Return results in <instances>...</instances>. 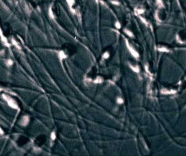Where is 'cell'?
Wrapping results in <instances>:
<instances>
[{"mask_svg":"<svg viewBox=\"0 0 186 156\" xmlns=\"http://www.w3.org/2000/svg\"><path fill=\"white\" fill-rule=\"evenodd\" d=\"M2 97H3L4 99L7 102L8 105L11 107V108L14 109H18L19 110V106H17V102L15 101L13 98H12L10 96H9L7 95H5V94H3V95H2Z\"/></svg>","mask_w":186,"mask_h":156,"instance_id":"cell-1","label":"cell"},{"mask_svg":"<svg viewBox=\"0 0 186 156\" xmlns=\"http://www.w3.org/2000/svg\"><path fill=\"white\" fill-rule=\"evenodd\" d=\"M125 43H126L127 49H128V50L130 52L132 56H133V57H135V59H138V58H139V56H140L139 53H138V51L135 50V48H133V47L132 46V45L129 43L128 40H127V39L125 40Z\"/></svg>","mask_w":186,"mask_h":156,"instance_id":"cell-2","label":"cell"},{"mask_svg":"<svg viewBox=\"0 0 186 156\" xmlns=\"http://www.w3.org/2000/svg\"><path fill=\"white\" fill-rule=\"evenodd\" d=\"M161 93L164 95H172V94H176V90H167V89H163L161 90Z\"/></svg>","mask_w":186,"mask_h":156,"instance_id":"cell-3","label":"cell"},{"mask_svg":"<svg viewBox=\"0 0 186 156\" xmlns=\"http://www.w3.org/2000/svg\"><path fill=\"white\" fill-rule=\"evenodd\" d=\"M29 116H27V115H25V116L22 118V119L21 120L20 125L22 126H26L28 123H29Z\"/></svg>","mask_w":186,"mask_h":156,"instance_id":"cell-4","label":"cell"},{"mask_svg":"<svg viewBox=\"0 0 186 156\" xmlns=\"http://www.w3.org/2000/svg\"><path fill=\"white\" fill-rule=\"evenodd\" d=\"M0 36H1V39L2 41V42L4 43V45H6V46H10V44H9L7 39H6V38L3 35V34H2V31L0 30Z\"/></svg>","mask_w":186,"mask_h":156,"instance_id":"cell-5","label":"cell"},{"mask_svg":"<svg viewBox=\"0 0 186 156\" xmlns=\"http://www.w3.org/2000/svg\"><path fill=\"white\" fill-rule=\"evenodd\" d=\"M129 64V66H130V68H131L132 70L133 71H135V73H139L140 72V67H139V66H138V65H133V64H131L130 63H128Z\"/></svg>","mask_w":186,"mask_h":156,"instance_id":"cell-6","label":"cell"},{"mask_svg":"<svg viewBox=\"0 0 186 156\" xmlns=\"http://www.w3.org/2000/svg\"><path fill=\"white\" fill-rule=\"evenodd\" d=\"M58 56H59V58L61 60L64 59L68 57V54L65 53V51L62 50V51H60L59 53H58Z\"/></svg>","mask_w":186,"mask_h":156,"instance_id":"cell-7","label":"cell"},{"mask_svg":"<svg viewBox=\"0 0 186 156\" xmlns=\"http://www.w3.org/2000/svg\"><path fill=\"white\" fill-rule=\"evenodd\" d=\"M135 12L137 15H140V14H143V13L145 12V9L142 8H135Z\"/></svg>","mask_w":186,"mask_h":156,"instance_id":"cell-8","label":"cell"},{"mask_svg":"<svg viewBox=\"0 0 186 156\" xmlns=\"http://www.w3.org/2000/svg\"><path fill=\"white\" fill-rule=\"evenodd\" d=\"M157 49H158L160 52H169L170 51V49L165 46H161Z\"/></svg>","mask_w":186,"mask_h":156,"instance_id":"cell-9","label":"cell"},{"mask_svg":"<svg viewBox=\"0 0 186 156\" xmlns=\"http://www.w3.org/2000/svg\"><path fill=\"white\" fill-rule=\"evenodd\" d=\"M103 82V78L101 76H97L94 80V83H101Z\"/></svg>","mask_w":186,"mask_h":156,"instance_id":"cell-10","label":"cell"},{"mask_svg":"<svg viewBox=\"0 0 186 156\" xmlns=\"http://www.w3.org/2000/svg\"><path fill=\"white\" fill-rule=\"evenodd\" d=\"M67 2H68V5L70 6V8L72 9V6L75 4V0H67Z\"/></svg>","mask_w":186,"mask_h":156,"instance_id":"cell-11","label":"cell"},{"mask_svg":"<svg viewBox=\"0 0 186 156\" xmlns=\"http://www.w3.org/2000/svg\"><path fill=\"white\" fill-rule=\"evenodd\" d=\"M124 31H125V33L126 34L127 36H130V37H134V35H133V32L130 31L129 29H124Z\"/></svg>","mask_w":186,"mask_h":156,"instance_id":"cell-12","label":"cell"},{"mask_svg":"<svg viewBox=\"0 0 186 156\" xmlns=\"http://www.w3.org/2000/svg\"><path fill=\"white\" fill-rule=\"evenodd\" d=\"M156 2H157V6H158L159 8L162 9L164 7V4H163V0H156Z\"/></svg>","mask_w":186,"mask_h":156,"instance_id":"cell-13","label":"cell"},{"mask_svg":"<svg viewBox=\"0 0 186 156\" xmlns=\"http://www.w3.org/2000/svg\"><path fill=\"white\" fill-rule=\"evenodd\" d=\"M12 44H14L15 46L17 47V49H21V46H19V44H18V43H17V42H16V40H14V38H12Z\"/></svg>","mask_w":186,"mask_h":156,"instance_id":"cell-14","label":"cell"},{"mask_svg":"<svg viewBox=\"0 0 186 156\" xmlns=\"http://www.w3.org/2000/svg\"><path fill=\"white\" fill-rule=\"evenodd\" d=\"M110 57V53H109V52H107V51H106V52H105L103 53V58L104 59H108V58Z\"/></svg>","mask_w":186,"mask_h":156,"instance_id":"cell-15","label":"cell"},{"mask_svg":"<svg viewBox=\"0 0 186 156\" xmlns=\"http://www.w3.org/2000/svg\"><path fill=\"white\" fill-rule=\"evenodd\" d=\"M117 102H118V104H122L123 103H124V100H123L122 98L119 97L118 98V99H117Z\"/></svg>","mask_w":186,"mask_h":156,"instance_id":"cell-16","label":"cell"},{"mask_svg":"<svg viewBox=\"0 0 186 156\" xmlns=\"http://www.w3.org/2000/svg\"><path fill=\"white\" fill-rule=\"evenodd\" d=\"M6 65H7L8 66H11L13 64V61H12V60L11 59H8L7 61H6Z\"/></svg>","mask_w":186,"mask_h":156,"instance_id":"cell-17","label":"cell"},{"mask_svg":"<svg viewBox=\"0 0 186 156\" xmlns=\"http://www.w3.org/2000/svg\"><path fill=\"white\" fill-rule=\"evenodd\" d=\"M50 137H51L52 140H55V139H56V133H55V132H52Z\"/></svg>","mask_w":186,"mask_h":156,"instance_id":"cell-18","label":"cell"},{"mask_svg":"<svg viewBox=\"0 0 186 156\" xmlns=\"http://www.w3.org/2000/svg\"><path fill=\"white\" fill-rule=\"evenodd\" d=\"M115 27H116V28L117 29H120L121 28V24H120V23L119 22V21H117V22L115 23Z\"/></svg>","mask_w":186,"mask_h":156,"instance_id":"cell-19","label":"cell"},{"mask_svg":"<svg viewBox=\"0 0 186 156\" xmlns=\"http://www.w3.org/2000/svg\"><path fill=\"white\" fill-rule=\"evenodd\" d=\"M0 134H1V135L4 134V131H3V130H2L1 128V127H0Z\"/></svg>","mask_w":186,"mask_h":156,"instance_id":"cell-20","label":"cell"},{"mask_svg":"<svg viewBox=\"0 0 186 156\" xmlns=\"http://www.w3.org/2000/svg\"><path fill=\"white\" fill-rule=\"evenodd\" d=\"M2 53H4V51L2 50H0V54H2Z\"/></svg>","mask_w":186,"mask_h":156,"instance_id":"cell-21","label":"cell"},{"mask_svg":"<svg viewBox=\"0 0 186 156\" xmlns=\"http://www.w3.org/2000/svg\"><path fill=\"white\" fill-rule=\"evenodd\" d=\"M2 90H3V88H2V87H0V91H2Z\"/></svg>","mask_w":186,"mask_h":156,"instance_id":"cell-22","label":"cell"}]
</instances>
